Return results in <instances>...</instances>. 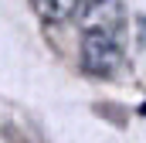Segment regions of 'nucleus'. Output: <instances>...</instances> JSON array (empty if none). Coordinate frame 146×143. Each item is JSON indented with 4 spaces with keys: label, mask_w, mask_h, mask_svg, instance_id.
<instances>
[{
    "label": "nucleus",
    "mask_w": 146,
    "mask_h": 143,
    "mask_svg": "<svg viewBox=\"0 0 146 143\" xmlns=\"http://www.w3.org/2000/svg\"><path fill=\"white\" fill-rule=\"evenodd\" d=\"M82 58H85V68L95 72V75L115 72L122 65L119 37L112 31H85V37H82Z\"/></svg>",
    "instance_id": "1"
},
{
    "label": "nucleus",
    "mask_w": 146,
    "mask_h": 143,
    "mask_svg": "<svg viewBox=\"0 0 146 143\" xmlns=\"http://www.w3.org/2000/svg\"><path fill=\"white\" fill-rule=\"evenodd\" d=\"M136 37H139V51L146 48V17H139V24H136Z\"/></svg>",
    "instance_id": "4"
},
{
    "label": "nucleus",
    "mask_w": 146,
    "mask_h": 143,
    "mask_svg": "<svg viewBox=\"0 0 146 143\" xmlns=\"http://www.w3.org/2000/svg\"><path fill=\"white\" fill-rule=\"evenodd\" d=\"M139 116H146V102H143V106H139Z\"/></svg>",
    "instance_id": "5"
},
{
    "label": "nucleus",
    "mask_w": 146,
    "mask_h": 143,
    "mask_svg": "<svg viewBox=\"0 0 146 143\" xmlns=\"http://www.w3.org/2000/svg\"><path fill=\"white\" fill-rule=\"evenodd\" d=\"M122 24L119 0H88L85 3V31H112Z\"/></svg>",
    "instance_id": "2"
},
{
    "label": "nucleus",
    "mask_w": 146,
    "mask_h": 143,
    "mask_svg": "<svg viewBox=\"0 0 146 143\" xmlns=\"http://www.w3.org/2000/svg\"><path fill=\"white\" fill-rule=\"evenodd\" d=\"M34 10L44 21H68L78 10V0H34Z\"/></svg>",
    "instance_id": "3"
}]
</instances>
